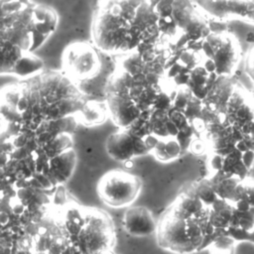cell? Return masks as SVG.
I'll return each instance as SVG.
<instances>
[{"instance_id":"cell-1","label":"cell","mask_w":254,"mask_h":254,"mask_svg":"<svg viewBox=\"0 0 254 254\" xmlns=\"http://www.w3.org/2000/svg\"><path fill=\"white\" fill-rule=\"evenodd\" d=\"M85 224L77 234L76 246L82 254H104L111 251L114 242V228L106 212L87 209Z\"/></svg>"},{"instance_id":"cell-2","label":"cell","mask_w":254,"mask_h":254,"mask_svg":"<svg viewBox=\"0 0 254 254\" xmlns=\"http://www.w3.org/2000/svg\"><path fill=\"white\" fill-rule=\"evenodd\" d=\"M201 53L214 63L218 76L233 77L241 60V47L235 36L225 31L211 32L202 43Z\"/></svg>"},{"instance_id":"cell-3","label":"cell","mask_w":254,"mask_h":254,"mask_svg":"<svg viewBox=\"0 0 254 254\" xmlns=\"http://www.w3.org/2000/svg\"><path fill=\"white\" fill-rule=\"evenodd\" d=\"M141 187L138 177L123 171H111L98 182L97 193L107 205L123 207L136 199Z\"/></svg>"},{"instance_id":"cell-4","label":"cell","mask_w":254,"mask_h":254,"mask_svg":"<svg viewBox=\"0 0 254 254\" xmlns=\"http://www.w3.org/2000/svg\"><path fill=\"white\" fill-rule=\"evenodd\" d=\"M157 241L160 247L178 254H190L198 250L187 232V220L176 217L170 208L157 225Z\"/></svg>"},{"instance_id":"cell-5","label":"cell","mask_w":254,"mask_h":254,"mask_svg":"<svg viewBox=\"0 0 254 254\" xmlns=\"http://www.w3.org/2000/svg\"><path fill=\"white\" fill-rule=\"evenodd\" d=\"M63 62L67 76L73 79H88L99 69V59L95 50L85 43L69 46L64 55Z\"/></svg>"},{"instance_id":"cell-6","label":"cell","mask_w":254,"mask_h":254,"mask_svg":"<svg viewBox=\"0 0 254 254\" xmlns=\"http://www.w3.org/2000/svg\"><path fill=\"white\" fill-rule=\"evenodd\" d=\"M217 117L222 123L239 129L246 126L254 119V99L251 91L237 82L222 112Z\"/></svg>"},{"instance_id":"cell-7","label":"cell","mask_w":254,"mask_h":254,"mask_svg":"<svg viewBox=\"0 0 254 254\" xmlns=\"http://www.w3.org/2000/svg\"><path fill=\"white\" fill-rule=\"evenodd\" d=\"M196 3L213 20L238 19L254 24V0H196Z\"/></svg>"},{"instance_id":"cell-8","label":"cell","mask_w":254,"mask_h":254,"mask_svg":"<svg viewBox=\"0 0 254 254\" xmlns=\"http://www.w3.org/2000/svg\"><path fill=\"white\" fill-rule=\"evenodd\" d=\"M106 151L111 158L124 163L133 157L150 152L144 139L136 137L127 129L116 132L107 138Z\"/></svg>"},{"instance_id":"cell-9","label":"cell","mask_w":254,"mask_h":254,"mask_svg":"<svg viewBox=\"0 0 254 254\" xmlns=\"http://www.w3.org/2000/svg\"><path fill=\"white\" fill-rule=\"evenodd\" d=\"M107 106L116 125L128 128L140 115L141 110L128 93H107Z\"/></svg>"},{"instance_id":"cell-10","label":"cell","mask_w":254,"mask_h":254,"mask_svg":"<svg viewBox=\"0 0 254 254\" xmlns=\"http://www.w3.org/2000/svg\"><path fill=\"white\" fill-rule=\"evenodd\" d=\"M151 211L145 206L129 207L124 215V227L134 236H147L157 231Z\"/></svg>"},{"instance_id":"cell-11","label":"cell","mask_w":254,"mask_h":254,"mask_svg":"<svg viewBox=\"0 0 254 254\" xmlns=\"http://www.w3.org/2000/svg\"><path fill=\"white\" fill-rule=\"evenodd\" d=\"M77 125V116L71 115L57 120H44L35 131L36 140L40 147L61 134H71Z\"/></svg>"},{"instance_id":"cell-12","label":"cell","mask_w":254,"mask_h":254,"mask_svg":"<svg viewBox=\"0 0 254 254\" xmlns=\"http://www.w3.org/2000/svg\"><path fill=\"white\" fill-rule=\"evenodd\" d=\"M76 163V155L72 149L50 159V175L48 176L57 187L65 183L71 176Z\"/></svg>"},{"instance_id":"cell-13","label":"cell","mask_w":254,"mask_h":254,"mask_svg":"<svg viewBox=\"0 0 254 254\" xmlns=\"http://www.w3.org/2000/svg\"><path fill=\"white\" fill-rule=\"evenodd\" d=\"M213 184L215 192L219 198L228 200L232 203L237 185L242 181L238 177L223 173L222 171L212 174L209 178Z\"/></svg>"},{"instance_id":"cell-14","label":"cell","mask_w":254,"mask_h":254,"mask_svg":"<svg viewBox=\"0 0 254 254\" xmlns=\"http://www.w3.org/2000/svg\"><path fill=\"white\" fill-rule=\"evenodd\" d=\"M235 207L230 201L218 197L210 206L209 222L215 228H228Z\"/></svg>"},{"instance_id":"cell-15","label":"cell","mask_w":254,"mask_h":254,"mask_svg":"<svg viewBox=\"0 0 254 254\" xmlns=\"http://www.w3.org/2000/svg\"><path fill=\"white\" fill-rule=\"evenodd\" d=\"M232 204L241 211L254 208V179L246 178L237 185Z\"/></svg>"},{"instance_id":"cell-16","label":"cell","mask_w":254,"mask_h":254,"mask_svg":"<svg viewBox=\"0 0 254 254\" xmlns=\"http://www.w3.org/2000/svg\"><path fill=\"white\" fill-rule=\"evenodd\" d=\"M44 64L41 59L33 55L31 52H24L23 56L14 65L12 72L21 77L35 76L39 74Z\"/></svg>"},{"instance_id":"cell-17","label":"cell","mask_w":254,"mask_h":254,"mask_svg":"<svg viewBox=\"0 0 254 254\" xmlns=\"http://www.w3.org/2000/svg\"><path fill=\"white\" fill-rule=\"evenodd\" d=\"M152 152L157 160L169 162L178 158L182 154V148L176 137L160 138Z\"/></svg>"},{"instance_id":"cell-18","label":"cell","mask_w":254,"mask_h":254,"mask_svg":"<svg viewBox=\"0 0 254 254\" xmlns=\"http://www.w3.org/2000/svg\"><path fill=\"white\" fill-rule=\"evenodd\" d=\"M1 54H2V64H1V72H12V69L16 63L23 56L24 51L12 44L9 41L1 40Z\"/></svg>"},{"instance_id":"cell-19","label":"cell","mask_w":254,"mask_h":254,"mask_svg":"<svg viewBox=\"0 0 254 254\" xmlns=\"http://www.w3.org/2000/svg\"><path fill=\"white\" fill-rule=\"evenodd\" d=\"M195 195L206 206H211L212 203L218 198L213 184L210 179H201L190 185Z\"/></svg>"},{"instance_id":"cell-20","label":"cell","mask_w":254,"mask_h":254,"mask_svg":"<svg viewBox=\"0 0 254 254\" xmlns=\"http://www.w3.org/2000/svg\"><path fill=\"white\" fill-rule=\"evenodd\" d=\"M71 147L72 140L70 138V134H61L43 146V149L47 156L52 159L71 149Z\"/></svg>"},{"instance_id":"cell-21","label":"cell","mask_w":254,"mask_h":254,"mask_svg":"<svg viewBox=\"0 0 254 254\" xmlns=\"http://www.w3.org/2000/svg\"><path fill=\"white\" fill-rule=\"evenodd\" d=\"M79 120L85 125L99 124L104 120V110L95 103H85L78 112Z\"/></svg>"},{"instance_id":"cell-22","label":"cell","mask_w":254,"mask_h":254,"mask_svg":"<svg viewBox=\"0 0 254 254\" xmlns=\"http://www.w3.org/2000/svg\"><path fill=\"white\" fill-rule=\"evenodd\" d=\"M146 63L143 61L141 56L139 55L138 52L133 53L126 57L122 64H121V68L130 73L132 76H136L138 74L144 73Z\"/></svg>"},{"instance_id":"cell-23","label":"cell","mask_w":254,"mask_h":254,"mask_svg":"<svg viewBox=\"0 0 254 254\" xmlns=\"http://www.w3.org/2000/svg\"><path fill=\"white\" fill-rule=\"evenodd\" d=\"M21 97L20 85H10L2 91V102L17 107Z\"/></svg>"},{"instance_id":"cell-24","label":"cell","mask_w":254,"mask_h":254,"mask_svg":"<svg viewBox=\"0 0 254 254\" xmlns=\"http://www.w3.org/2000/svg\"><path fill=\"white\" fill-rule=\"evenodd\" d=\"M236 214L239 221V227L244 230L251 231L254 229V208L246 211H241L236 209Z\"/></svg>"},{"instance_id":"cell-25","label":"cell","mask_w":254,"mask_h":254,"mask_svg":"<svg viewBox=\"0 0 254 254\" xmlns=\"http://www.w3.org/2000/svg\"><path fill=\"white\" fill-rule=\"evenodd\" d=\"M229 235L236 241H247L254 244V229L247 231L241 227H228L227 228Z\"/></svg>"},{"instance_id":"cell-26","label":"cell","mask_w":254,"mask_h":254,"mask_svg":"<svg viewBox=\"0 0 254 254\" xmlns=\"http://www.w3.org/2000/svg\"><path fill=\"white\" fill-rule=\"evenodd\" d=\"M243 141L247 148L254 153V119L241 129Z\"/></svg>"},{"instance_id":"cell-27","label":"cell","mask_w":254,"mask_h":254,"mask_svg":"<svg viewBox=\"0 0 254 254\" xmlns=\"http://www.w3.org/2000/svg\"><path fill=\"white\" fill-rule=\"evenodd\" d=\"M244 69L248 77L254 83V45L249 49L245 61H244Z\"/></svg>"},{"instance_id":"cell-28","label":"cell","mask_w":254,"mask_h":254,"mask_svg":"<svg viewBox=\"0 0 254 254\" xmlns=\"http://www.w3.org/2000/svg\"><path fill=\"white\" fill-rule=\"evenodd\" d=\"M54 202L56 205H63L65 202V190L63 186L57 188L56 192L54 193Z\"/></svg>"},{"instance_id":"cell-29","label":"cell","mask_w":254,"mask_h":254,"mask_svg":"<svg viewBox=\"0 0 254 254\" xmlns=\"http://www.w3.org/2000/svg\"><path fill=\"white\" fill-rule=\"evenodd\" d=\"M63 254H82V253H81V251L78 249L77 246L72 245V244H69V245L64 249V251L63 252Z\"/></svg>"},{"instance_id":"cell-30","label":"cell","mask_w":254,"mask_h":254,"mask_svg":"<svg viewBox=\"0 0 254 254\" xmlns=\"http://www.w3.org/2000/svg\"><path fill=\"white\" fill-rule=\"evenodd\" d=\"M1 226H5L9 223V214L1 211Z\"/></svg>"},{"instance_id":"cell-31","label":"cell","mask_w":254,"mask_h":254,"mask_svg":"<svg viewBox=\"0 0 254 254\" xmlns=\"http://www.w3.org/2000/svg\"><path fill=\"white\" fill-rule=\"evenodd\" d=\"M20 3H22L23 5H25V6H31V5H33L31 2H30V0H18Z\"/></svg>"},{"instance_id":"cell-32","label":"cell","mask_w":254,"mask_h":254,"mask_svg":"<svg viewBox=\"0 0 254 254\" xmlns=\"http://www.w3.org/2000/svg\"><path fill=\"white\" fill-rule=\"evenodd\" d=\"M251 94H252V96H253V99H254V88H253V90L251 91Z\"/></svg>"},{"instance_id":"cell-33","label":"cell","mask_w":254,"mask_h":254,"mask_svg":"<svg viewBox=\"0 0 254 254\" xmlns=\"http://www.w3.org/2000/svg\"><path fill=\"white\" fill-rule=\"evenodd\" d=\"M104 254H113L111 251H108V252H106V253H104Z\"/></svg>"}]
</instances>
